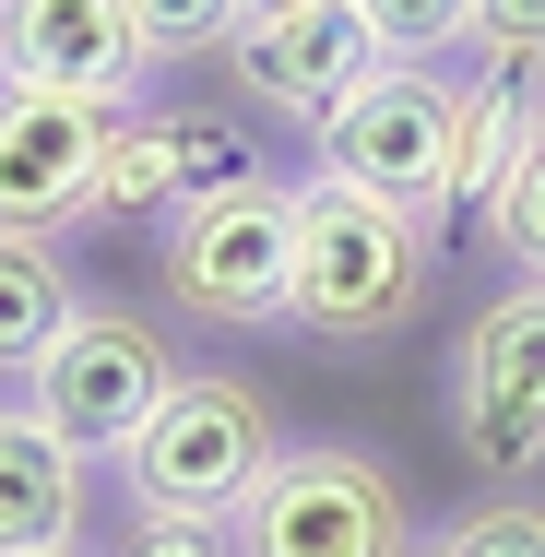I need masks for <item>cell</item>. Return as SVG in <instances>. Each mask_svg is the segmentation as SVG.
I'll list each match as a JSON object with an SVG mask.
<instances>
[{
  "instance_id": "1",
  "label": "cell",
  "mask_w": 545,
  "mask_h": 557,
  "mask_svg": "<svg viewBox=\"0 0 545 557\" xmlns=\"http://www.w3.org/2000/svg\"><path fill=\"white\" fill-rule=\"evenodd\" d=\"M438 237L416 202H380L356 178H297V285H285V333L321 356H380L428 321L438 297Z\"/></svg>"
},
{
  "instance_id": "2",
  "label": "cell",
  "mask_w": 545,
  "mask_h": 557,
  "mask_svg": "<svg viewBox=\"0 0 545 557\" xmlns=\"http://www.w3.org/2000/svg\"><path fill=\"white\" fill-rule=\"evenodd\" d=\"M285 285H297V178L285 166H249L154 225V297L202 333H285Z\"/></svg>"
},
{
  "instance_id": "3",
  "label": "cell",
  "mask_w": 545,
  "mask_h": 557,
  "mask_svg": "<svg viewBox=\"0 0 545 557\" xmlns=\"http://www.w3.org/2000/svg\"><path fill=\"white\" fill-rule=\"evenodd\" d=\"M190 380V356L178 333L154 321V309H131V297H84L60 344L24 368V416L48 428L60 450H84V462H119V450L154 428V404Z\"/></svg>"
},
{
  "instance_id": "4",
  "label": "cell",
  "mask_w": 545,
  "mask_h": 557,
  "mask_svg": "<svg viewBox=\"0 0 545 557\" xmlns=\"http://www.w3.org/2000/svg\"><path fill=\"white\" fill-rule=\"evenodd\" d=\"M273 450H285L273 392L249 368H190L154 404V428L119 450V486H131V510H166V522H237L249 486L273 474Z\"/></svg>"
},
{
  "instance_id": "5",
  "label": "cell",
  "mask_w": 545,
  "mask_h": 557,
  "mask_svg": "<svg viewBox=\"0 0 545 557\" xmlns=\"http://www.w3.org/2000/svg\"><path fill=\"white\" fill-rule=\"evenodd\" d=\"M416 498L380 450L356 440H285L273 474L249 486V510L225 522L237 557H416Z\"/></svg>"
},
{
  "instance_id": "6",
  "label": "cell",
  "mask_w": 545,
  "mask_h": 557,
  "mask_svg": "<svg viewBox=\"0 0 545 557\" xmlns=\"http://www.w3.org/2000/svg\"><path fill=\"white\" fill-rule=\"evenodd\" d=\"M438 416H450V450L486 486H534L545 474V285H498L462 321Z\"/></svg>"
},
{
  "instance_id": "7",
  "label": "cell",
  "mask_w": 545,
  "mask_h": 557,
  "mask_svg": "<svg viewBox=\"0 0 545 557\" xmlns=\"http://www.w3.org/2000/svg\"><path fill=\"white\" fill-rule=\"evenodd\" d=\"M309 143H321V178H356V190H380V202H416V214L450 237V202H438V178H450V72L380 60Z\"/></svg>"
},
{
  "instance_id": "8",
  "label": "cell",
  "mask_w": 545,
  "mask_h": 557,
  "mask_svg": "<svg viewBox=\"0 0 545 557\" xmlns=\"http://www.w3.org/2000/svg\"><path fill=\"white\" fill-rule=\"evenodd\" d=\"M108 119H119V108L0 84V225H24V237H72V225H96Z\"/></svg>"
},
{
  "instance_id": "9",
  "label": "cell",
  "mask_w": 545,
  "mask_h": 557,
  "mask_svg": "<svg viewBox=\"0 0 545 557\" xmlns=\"http://www.w3.org/2000/svg\"><path fill=\"white\" fill-rule=\"evenodd\" d=\"M0 84L84 96V108H143L154 60L131 0H0Z\"/></svg>"
},
{
  "instance_id": "10",
  "label": "cell",
  "mask_w": 545,
  "mask_h": 557,
  "mask_svg": "<svg viewBox=\"0 0 545 557\" xmlns=\"http://www.w3.org/2000/svg\"><path fill=\"white\" fill-rule=\"evenodd\" d=\"M261 154H249V131L225 108H119L108 119V166H96V214H178V202H202L225 178H249Z\"/></svg>"
},
{
  "instance_id": "11",
  "label": "cell",
  "mask_w": 545,
  "mask_h": 557,
  "mask_svg": "<svg viewBox=\"0 0 545 557\" xmlns=\"http://www.w3.org/2000/svg\"><path fill=\"white\" fill-rule=\"evenodd\" d=\"M225 72L261 96L273 119H297V131H321L368 72H380V36H368V12L356 0H309V12H273V24H237L225 36Z\"/></svg>"
},
{
  "instance_id": "12",
  "label": "cell",
  "mask_w": 545,
  "mask_h": 557,
  "mask_svg": "<svg viewBox=\"0 0 545 557\" xmlns=\"http://www.w3.org/2000/svg\"><path fill=\"white\" fill-rule=\"evenodd\" d=\"M84 546V450H60L24 392L0 404V557H60Z\"/></svg>"
},
{
  "instance_id": "13",
  "label": "cell",
  "mask_w": 545,
  "mask_h": 557,
  "mask_svg": "<svg viewBox=\"0 0 545 557\" xmlns=\"http://www.w3.org/2000/svg\"><path fill=\"white\" fill-rule=\"evenodd\" d=\"M522 119H534V96L522 84H498V72H450V178H438V202L450 214H486L498 202V178H510V154H522Z\"/></svg>"
},
{
  "instance_id": "14",
  "label": "cell",
  "mask_w": 545,
  "mask_h": 557,
  "mask_svg": "<svg viewBox=\"0 0 545 557\" xmlns=\"http://www.w3.org/2000/svg\"><path fill=\"white\" fill-rule=\"evenodd\" d=\"M84 309V285H72V261H60V237H24V225H0V380H24L60 321Z\"/></svg>"
},
{
  "instance_id": "15",
  "label": "cell",
  "mask_w": 545,
  "mask_h": 557,
  "mask_svg": "<svg viewBox=\"0 0 545 557\" xmlns=\"http://www.w3.org/2000/svg\"><path fill=\"white\" fill-rule=\"evenodd\" d=\"M486 249L522 273V285H545V96H534V119H522V154H510V178H498V202H486Z\"/></svg>"
},
{
  "instance_id": "16",
  "label": "cell",
  "mask_w": 545,
  "mask_h": 557,
  "mask_svg": "<svg viewBox=\"0 0 545 557\" xmlns=\"http://www.w3.org/2000/svg\"><path fill=\"white\" fill-rule=\"evenodd\" d=\"M356 12H368L380 60H428V72H450V60L474 48V0H356Z\"/></svg>"
},
{
  "instance_id": "17",
  "label": "cell",
  "mask_w": 545,
  "mask_h": 557,
  "mask_svg": "<svg viewBox=\"0 0 545 557\" xmlns=\"http://www.w3.org/2000/svg\"><path fill=\"white\" fill-rule=\"evenodd\" d=\"M428 546L438 557H545V498L534 486H498V498H474L462 522H438Z\"/></svg>"
},
{
  "instance_id": "18",
  "label": "cell",
  "mask_w": 545,
  "mask_h": 557,
  "mask_svg": "<svg viewBox=\"0 0 545 557\" xmlns=\"http://www.w3.org/2000/svg\"><path fill=\"white\" fill-rule=\"evenodd\" d=\"M131 24H143V60L178 72V60H214L237 36V0H131Z\"/></svg>"
},
{
  "instance_id": "19",
  "label": "cell",
  "mask_w": 545,
  "mask_h": 557,
  "mask_svg": "<svg viewBox=\"0 0 545 557\" xmlns=\"http://www.w3.org/2000/svg\"><path fill=\"white\" fill-rule=\"evenodd\" d=\"M474 72L498 84H545V0H474Z\"/></svg>"
},
{
  "instance_id": "20",
  "label": "cell",
  "mask_w": 545,
  "mask_h": 557,
  "mask_svg": "<svg viewBox=\"0 0 545 557\" xmlns=\"http://www.w3.org/2000/svg\"><path fill=\"white\" fill-rule=\"evenodd\" d=\"M108 557H237V546H225V522H166V510H131Z\"/></svg>"
},
{
  "instance_id": "21",
  "label": "cell",
  "mask_w": 545,
  "mask_h": 557,
  "mask_svg": "<svg viewBox=\"0 0 545 557\" xmlns=\"http://www.w3.org/2000/svg\"><path fill=\"white\" fill-rule=\"evenodd\" d=\"M273 12H309V0H237V24H273Z\"/></svg>"
},
{
  "instance_id": "22",
  "label": "cell",
  "mask_w": 545,
  "mask_h": 557,
  "mask_svg": "<svg viewBox=\"0 0 545 557\" xmlns=\"http://www.w3.org/2000/svg\"><path fill=\"white\" fill-rule=\"evenodd\" d=\"M60 557H108V546H60Z\"/></svg>"
},
{
  "instance_id": "23",
  "label": "cell",
  "mask_w": 545,
  "mask_h": 557,
  "mask_svg": "<svg viewBox=\"0 0 545 557\" xmlns=\"http://www.w3.org/2000/svg\"><path fill=\"white\" fill-rule=\"evenodd\" d=\"M416 557H438V546H428V534H416Z\"/></svg>"
}]
</instances>
